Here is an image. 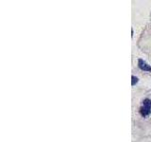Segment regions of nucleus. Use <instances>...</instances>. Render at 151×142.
Here are the masks:
<instances>
[{
	"mask_svg": "<svg viewBox=\"0 0 151 142\" xmlns=\"http://www.w3.org/2000/svg\"><path fill=\"white\" fill-rule=\"evenodd\" d=\"M131 85H132V86H133V85H135L137 83H138V78H137V77H135V76H132V77H131Z\"/></svg>",
	"mask_w": 151,
	"mask_h": 142,
	"instance_id": "3",
	"label": "nucleus"
},
{
	"mask_svg": "<svg viewBox=\"0 0 151 142\" xmlns=\"http://www.w3.org/2000/svg\"><path fill=\"white\" fill-rule=\"evenodd\" d=\"M140 113L143 117H147L151 113V101L149 99H145L143 101V106L140 109Z\"/></svg>",
	"mask_w": 151,
	"mask_h": 142,
	"instance_id": "1",
	"label": "nucleus"
},
{
	"mask_svg": "<svg viewBox=\"0 0 151 142\" xmlns=\"http://www.w3.org/2000/svg\"><path fill=\"white\" fill-rule=\"evenodd\" d=\"M138 65H139V68L146 71V72H151V66L149 64H147V63H145L144 60L139 59L138 60Z\"/></svg>",
	"mask_w": 151,
	"mask_h": 142,
	"instance_id": "2",
	"label": "nucleus"
}]
</instances>
